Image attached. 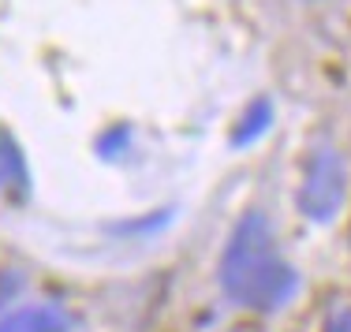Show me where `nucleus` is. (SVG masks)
Wrapping results in <instances>:
<instances>
[{"mask_svg": "<svg viewBox=\"0 0 351 332\" xmlns=\"http://www.w3.org/2000/svg\"><path fill=\"white\" fill-rule=\"evenodd\" d=\"M344 198H348V161L340 149L332 146H317L311 149L303 164V179H299V194L295 205L306 220L314 224H329L344 209Z\"/></svg>", "mask_w": 351, "mask_h": 332, "instance_id": "2", "label": "nucleus"}, {"mask_svg": "<svg viewBox=\"0 0 351 332\" xmlns=\"http://www.w3.org/2000/svg\"><path fill=\"white\" fill-rule=\"evenodd\" d=\"M217 280L232 303L254 314H277L295 298L299 272L280 254L277 231L262 209L243 213L232 228L217 265Z\"/></svg>", "mask_w": 351, "mask_h": 332, "instance_id": "1", "label": "nucleus"}, {"mask_svg": "<svg viewBox=\"0 0 351 332\" xmlns=\"http://www.w3.org/2000/svg\"><path fill=\"white\" fill-rule=\"evenodd\" d=\"M30 190V168L19 142L8 127H0V194H27Z\"/></svg>", "mask_w": 351, "mask_h": 332, "instance_id": "4", "label": "nucleus"}, {"mask_svg": "<svg viewBox=\"0 0 351 332\" xmlns=\"http://www.w3.org/2000/svg\"><path fill=\"white\" fill-rule=\"evenodd\" d=\"M322 332H351V306H344V310H337L329 321H325Z\"/></svg>", "mask_w": 351, "mask_h": 332, "instance_id": "7", "label": "nucleus"}, {"mask_svg": "<svg viewBox=\"0 0 351 332\" xmlns=\"http://www.w3.org/2000/svg\"><path fill=\"white\" fill-rule=\"evenodd\" d=\"M269 127H273V105L265 101V97H258V101L247 105V112L239 116L236 127H232V146H250V142H258V138H262Z\"/></svg>", "mask_w": 351, "mask_h": 332, "instance_id": "5", "label": "nucleus"}, {"mask_svg": "<svg viewBox=\"0 0 351 332\" xmlns=\"http://www.w3.org/2000/svg\"><path fill=\"white\" fill-rule=\"evenodd\" d=\"M15 292H19V277L15 272H0V303H8Z\"/></svg>", "mask_w": 351, "mask_h": 332, "instance_id": "8", "label": "nucleus"}, {"mask_svg": "<svg viewBox=\"0 0 351 332\" xmlns=\"http://www.w3.org/2000/svg\"><path fill=\"white\" fill-rule=\"evenodd\" d=\"M128 146H131V127H128V123H116V127L101 131V138L94 142L97 157H105V161H116Z\"/></svg>", "mask_w": 351, "mask_h": 332, "instance_id": "6", "label": "nucleus"}, {"mask_svg": "<svg viewBox=\"0 0 351 332\" xmlns=\"http://www.w3.org/2000/svg\"><path fill=\"white\" fill-rule=\"evenodd\" d=\"M0 332H71V318L53 303L19 306L0 318Z\"/></svg>", "mask_w": 351, "mask_h": 332, "instance_id": "3", "label": "nucleus"}]
</instances>
